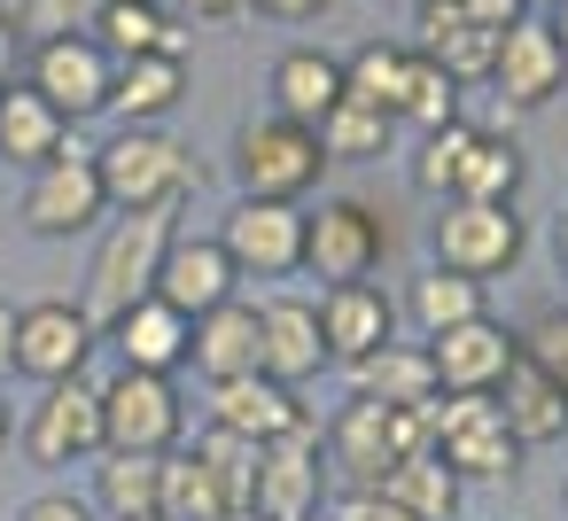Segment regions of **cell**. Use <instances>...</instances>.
Masks as SVG:
<instances>
[{"label": "cell", "instance_id": "obj_37", "mask_svg": "<svg viewBox=\"0 0 568 521\" xmlns=\"http://www.w3.org/2000/svg\"><path fill=\"white\" fill-rule=\"evenodd\" d=\"M397 125L413 133H436V125H459V86L444 79V63H428L413 48V71H405V102H397Z\"/></svg>", "mask_w": 568, "mask_h": 521}, {"label": "cell", "instance_id": "obj_46", "mask_svg": "<svg viewBox=\"0 0 568 521\" xmlns=\"http://www.w3.org/2000/svg\"><path fill=\"white\" fill-rule=\"evenodd\" d=\"M17 48H24V40H17V24H9V17H0V86H9V79H17Z\"/></svg>", "mask_w": 568, "mask_h": 521}, {"label": "cell", "instance_id": "obj_48", "mask_svg": "<svg viewBox=\"0 0 568 521\" xmlns=\"http://www.w3.org/2000/svg\"><path fill=\"white\" fill-rule=\"evenodd\" d=\"M552 257H560V273H568V211L552 218Z\"/></svg>", "mask_w": 568, "mask_h": 521}, {"label": "cell", "instance_id": "obj_42", "mask_svg": "<svg viewBox=\"0 0 568 521\" xmlns=\"http://www.w3.org/2000/svg\"><path fill=\"white\" fill-rule=\"evenodd\" d=\"M17 521H102V513H94L79 490H40V498H32Z\"/></svg>", "mask_w": 568, "mask_h": 521}, {"label": "cell", "instance_id": "obj_6", "mask_svg": "<svg viewBox=\"0 0 568 521\" xmlns=\"http://www.w3.org/2000/svg\"><path fill=\"white\" fill-rule=\"evenodd\" d=\"M389 257V218L366 195H327L320 211H304V273L343 288V280H374Z\"/></svg>", "mask_w": 568, "mask_h": 521}, {"label": "cell", "instance_id": "obj_40", "mask_svg": "<svg viewBox=\"0 0 568 521\" xmlns=\"http://www.w3.org/2000/svg\"><path fill=\"white\" fill-rule=\"evenodd\" d=\"M195 451L219 467V482L242 498V513H250V482H257V443H242V436H226V428H203L195 436Z\"/></svg>", "mask_w": 568, "mask_h": 521}, {"label": "cell", "instance_id": "obj_36", "mask_svg": "<svg viewBox=\"0 0 568 521\" xmlns=\"http://www.w3.org/2000/svg\"><path fill=\"white\" fill-rule=\"evenodd\" d=\"M467 149H475V125H467V118H459V125H436V133H420V141H413V164H405L413 195H428V203H452Z\"/></svg>", "mask_w": 568, "mask_h": 521}, {"label": "cell", "instance_id": "obj_5", "mask_svg": "<svg viewBox=\"0 0 568 521\" xmlns=\"http://www.w3.org/2000/svg\"><path fill=\"white\" fill-rule=\"evenodd\" d=\"M102 389V451H141V459H164L187 443V405H180V381L172 374H133L118 366Z\"/></svg>", "mask_w": 568, "mask_h": 521}, {"label": "cell", "instance_id": "obj_25", "mask_svg": "<svg viewBox=\"0 0 568 521\" xmlns=\"http://www.w3.org/2000/svg\"><path fill=\"white\" fill-rule=\"evenodd\" d=\"M87 505L102 521H164V459H141V451H102L94 459V490Z\"/></svg>", "mask_w": 568, "mask_h": 521}, {"label": "cell", "instance_id": "obj_51", "mask_svg": "<svg viewBox=\"0 0 568 521\" xmlns=\"http://www.w3.org/2000/svg\"><path fill=\"white\" fill-rule=\"evenodd\" d=\"M560 521H568V490H560Z\"/></svg>", "mask_w": 568, "mask_h": 521}, {"label": "cell", "instance_id": "obj_39", "mask_svg": "<svg viewBox=\"0 0 568 521\" xmlns=\"http://www.w3.org/2000/svg\"><path fill=\"white\" fill-rule=\"evenodd\" d=\"M514 335H521V358L568 397V304H545V311H537L529 327H514Z\"/></svg>", "mask_w": 568, "mask_h": 521}, {"label": "cell", "instance_id": "obj_26", "mask_svg": "<svg viewBox=\"0 0 568 521\" xmlns=\"http://www.w3.org/2000/svg\"><path fill=\"white\" fill-rule=\"evenodd\" d=\"M335 102H343V55H327V48H288V55L273 63V118L320 125Z\"/></svg>", "mask_w": 568, "mask_h": 521}, {"label": "cell", "instance_id": "obj_23", "mask_svg": "<svg viewBox=\"0 0 568 521\" xmlns=\"http://www.w3.org/2000/svg\"><path fill=\"white\" fill-rule=\"evenodd\" d=\"M490 405H498V420H506V436H514L521 451H537V443H560V436H568V397H560L529 358H514V366H506V381L490 389Z\"/></svg>", "mask_w": 568, "mask_h": 521}, {"label": "cell", "instance_id": "obj_28", "mask_svg": "<svg viewBox=\"0 0 568 521\" xmlns=\"http://www.w3.org/2000/svg\"><path fill=\"white\" fill-rule=\"evenodd\" d=\"M63 141H71V125H63V118L24 86V79L0 86V156H9V164L40 172L48 156H63Z\"/></svg>", "mask_w": 568, "mask_h": 521}, {"label": "cell", "instance_id": "obj_50", "mask_svg": "<svg viewBox=\"0 0 568 521\" xmlns=\"http://www.w3.org/2000/svg\"><path fill=\"white\" fill-rule=\"evenodd\" d=\"M552 32H560V48H568V0H552V17H545Z\"/></svg>", "mask_w": 568, "mask_h": 521}, {"label": "cell", "instance_id": "obj_32", "mask_svg": "<svg viewBox=\"0 0 568 521\" xmlns=\"http://www.w3.org/2000/svg\"><path fill=\"white\" fill-rule=\"evenodd\" d=\"M405 71H413V48H405V40H358V48L343 55V94L366 102V110H382V118H397Z\"/></svg>", "mask_w": 568, "mask_h": 521}, {"label": "cell", "instance_id": "obj_31", "mask_svg": "<svg viewBox=\"0 0 568 521\" xmlns=\"http://www.w3.org/2000/svg\"><path fill=\"white\" fill-rule=\"evenodd\" d=\"M374 490H382L389 505H405L413 521H459V490H467V482H459L436 451H413V459H397Z\"/></svg>", "mask_w": 568, "mask_h": 521}, {"label": "cell", "instance_id": "obj_53", "mask_svg": "<svg viewBox=\"0 0 568 521\" xmlns=\"http://www.w3.org/2000/svg\"><path fill=\"white\" fill-rule=\"evenodd\" d=\"M529 9H552V0H529Z\"/></svg>", "mask_w": 568, "mask_h": 521}, {"label": "cell", "instance_id": "obj_52", "mask_svg": "<svg viewBox=\"0 0 568 521\" xmlns=\"http://www.w3.org/2000/svg\"><path fill=\"white\" fill-rule=\"evenodd\" d=\"M529 521H560V513H529Z\"/></svg>", "mask_w": 568, "mask_h": 521}, {"label": "cell", "instance_id": "obj_41", "mask_svg": "<svg viewBox=\"0 0 568 521\" xmlns=\"http://www.w3.org/2000/svg\"><path fill=\"white\" fill-rule=\"evenodd\" d=\"M320 521H413V513H405V505H389L382 490H343Z\"/></svg>", "mask_w": 568, "mask_h": 521}, {"label": "cell", "instance_id": "obj_9", "mask_svg": "<svg viewBox=\"0 0 568 521\" xmlns=\"http://www.w3.org/2000/svg\"><path fill=\"white\" fill-rule=\"evenodd\" d=\"M428 451L459 482H514L521 474V443L506 436L490 397H428Z\"/></svg>", "mask_w": 568, "mask_h": 521}, {"label": "cell", "instance_id": "obj_13", "mask_svg": "<svg viewBox=\"0 0 568 521\" xmlns=\"http://www.w3.org/2000/svg\"><path fill=\"white\" fill-rule=\"evenodd\" d=\"M420 350H428L436 397H490L506 381V366L521 358V335L498 311H483V319H459L444 335H420Z\"/></svg>", "mask_w": 568, "mask_h": 521}, {"label": "cell", "instance_id": "obj_12", "mask_svg": "<svg viewBox=\"0 0 568 521\" xmlns=\"http://www.w3.org/2000/svg\"><path fill=\"white\" fill-rule=\"evenodd\" d=\"M110 79H118V63H110L87 32H71V40H40V48L24 55V86H32L63 125L102 118V110H110Z\"/></svg>", "mask_w": 568, "mask_h": 521}, {"label": "cell", "instance_id": "obj_21", "mask_svg": "<svg viewBox=\"0 0 568 521\" xmlns=\"http://www.w3.org/2000/svg\"><path fill=\"white\" fill-rule=\"evenodd\" d=\"M187 335H195V319H180V311L156 304V296H141L133 311H118V319L102 327V343H110L118 366H133V374H180V366H187Z\"/></svg>", "mask_w": 568, "mask_h": 521}, {"label": "cell", "instance_id": "obj_49", "mask_svg": "<svg viewBox=\"0 0 568 521\" xmlns=\"http://www.w3.org/2000/svg\"><path fill=\"white\" fill-rule=\"evenodd\" d=\"M9 436H17V412H9V389H0V451H9Z\"/></svg>", "mask_w": 568, "mask_h": 521}, {"label": "cell", "instance_id": "obj_44", "mask_svg": "<svg viewBox=\"0 0 568 521\" xmlns=\"http://www.w3.org/2000/svg\"><path fill=\"white\" fill-rule=\"evenodd\" d=\"M250 9H257V17H273V24H320L335 0H250Z\"/></svg>", "mask_w": 568, "mask_h": 521}, {"label": "cell", "instance_id": "obj_24", "mask_svg": "<svg viewBox=\"0 0 568 521\" xmlns=\"http://www.w3.org/2000/svg\"><path fill=\"white\" fill-rule=\"evenodd\" d=\"M187 102V55H133L110 79V118L118 125H164Z\"/></svg>", "mask_w": 568, "mask_h": 521}, {"label": "cell", "instance_id": "obj_38", "mask_svg": "<svg viewBox=\"0 0 568 521\" xmlns=\"http://www.w3.org/2000/svg\"><path fill=\"white\" fill-rule=\"evenodd\" d=\"M102 9H110V0H24L9 24H17V40H24V48H40V40L94 32V17H102Z\"/></svg>", "mask_w": 568, "mask_h": 521}, {"label": "cell", "instance_id": "obj_1", "mask_svg": "<svg viewBox=\"0 0 568 521\" xmlns=\"http://www.w3.org/2000/svg\"><path fill=\"white\" fill-rule=\"evenodd\" d=\"M94 172H102V195L110 211H187L195 195V156L164 133V125H118L102 149H94Z\"/></svg>", "mask_w": 568, "mask_h": 521}, {"label": "cell", "instance_id": "obj_22", "mask_svg": "<svg viewBox=\"0 0 568 521\" xmlns=\"http://www.w3.org/2000/svg\"><path fill=\"white\" fill-rule=\"evenodd\" d=\"M187 366H195L203 381H242V374H265L257 304H250V296H234V304L203 311V319H195V335H187Z\"/></svg>", "mask_w": 568, "mask_h": 521}, {"label": "cell", "instance_id": "obj_7", "mask_svg": "<svg viewBox=\"0 0 568 521\" xmlns=\"http://www.w3.org/2000/svg\"><path fill=\"white\" fill-rule=\"evenodd\" d=\"M102 350V327L87 319V304L71 296H40V304H17V350H9V374L55 389V381H87Z\"/></svg>", "mask_w": 568, "mask_h": 521}, {"label": "cell", "instance_id": "obj_47", "mask_svg": "<svg viewBox=\"0 0 568 521\" xmlns=\"http://www.w3.org/2000/svg\"><path fill=\"white\" fill-rule=\"evenodd\" d=\"M9 350H17V304H0V381H9Z\"/></svg>", "mask_w": 568, "mask_h": 521}, {"label": "cell", "instance_id": "obj_17", "mask_svg": "<svg viewBox=\"0 0 568 521\" xmlns=\"http://www.w3.org/2000/svg\"><path fill=\"white\" fill-rule=\"evenodd\" d=\"M490 86L506 110H545L560 86H568V48L545 17H521L514 32H498V55H490Z\"/></svg>", "mask_w": 568, "mask_h": 521}, {"label": "cell", "instance_id": "obj_20", "mask_svg": "<svg viewBox=\"0 0 568 521\" xmlns=\"http://www.w3.org/2000/svg\"><path fill=\"white\" fill-rule=\"evenodd\" d=\"M320 335H327V358L351 366L382 343H397V304L374 288V280H343V288H320Z\"/></svg>", "mask_w": 568, "mask_h": 521}, {"label": "cell", "instance_id": "obj_2", "mask_svg": "<svg viewBox=\"0 0 568 521\" xmlns=\"http://www.w3.org/2000/svg\"><path fill=\"white\" fill-rule=\"evenodd\" d=\"M320 436H327V474H343V490H374L397 459L428 451V405H374V397H351Z\"/></svg>", "mask_w": 568, "mask_h": 521}, {"label": "cell", "instance_id": "obj_30", "mask_svg": "<svg viewBox=\"0 0 568 521\" xmlns=\"http://www.w3.org/2000/svg\"><path fill=\"white\" fill-rule=\"evenodd\" d=\"M226 513H242V498L219 482V467L195 443L164 451V521H226Z\"/></svg>", "mask_w": 568, "mask_h": 521}, {"label": "cell", "instance_id": "obj_33", "mask_svg": "<svg viewBox=\"0 0 568 521\" xmlns=\"http://www.w3.org/2000/svg\"><path fill=\"white\" fill-rule=\"evenodd\" d=\"M521 180H529V164H521L514 133H483V125H475V149H467V164H459L452 203H514Z\"/></svg>", "mask_w": 568, "mask_h": 521}, {"label": "cell", "instance_id": "obj_45", "mask_svg": "<svg viewBox=\"0 0 568 521\" xmlns=\"http://www.w3.org/2000/svg\"><path fill=\"white\" fill-rule=\"evenodd\" d=\"M187 24H226V17H250V0H172Z\"/></svg>", "mask_w": 568, "mask_h": 521}, {"label": "cell", "instance_id": "obj_8", "mask_svg": "<svg viewBox=\"0 0 568 521\" xmlns=\"http://www.w3.org/2000/svg\"><path fill=\"white\" fill-rule=\"evenodd\" d=\"M428 249L444 273H467V280H498L521 265L529 249V226L514 203H436V226H428Z\"/></svg>", "mask_w": 568, "mask_h": 521}, {"label": "cell", "instance_id": "obj_15", "mask_svg": "<svg viewBox=\"0 0 568 521\" xmlns=\"http://www.w3.org/2000/svg\"><path fill=\"white\" fill-rule=\"evenodd\" d=\"M219 249L234 257L242 280H288L304 273V203H234L219 226Z\"/></svg>", "mask_w": 568, "mask_h": 521}, {"label": "cell", "instance_id": "obj_19", "mask_svg": "<svg viewBox=\"0 0 568 521\" xmlns=\"http://www.w3.org/2000/svg\"><path fill=\"white\" fill-rule=\"evenodd\" d=\"M211 428H226L242 443H273L288 428H312V405L273 374H242V381H211Z\"/></svg>", "mask_w": 568, "mask_h": 521}, {"label": "cell", "instance_id": "obj_34", "mask_svg": "<svg viewBox=\"0 0 568 521\" xmlns=\"http://www.w3.org/2000/svg\"><path fill=\"white\" fill-rule=\"evenodd\" d=\"M320 156L327 164H374V156H389V141H397V118H382V110H366V102H335L320 125Z\"/></svg>", "mask_w": 568, "mask_h": 521}, {"label": "cell", "instance_id": "obj_16", "mask_svg": "<svg viewBox=\"0 0 568 521\" xmlns=\"http://www.w3.org/2000/svg\"><path fill=\"white\" fill-rule=\"evenodd\" d=\"M257 343H265V374L288 381V389H304L335 366L327 335H320V296H304V288H273L257 304Z\"/></svg>", "mask_w": 568, "mask_h": 521}, {"label": "cell", "instance_id": "obj_11", "mask_svg": "<svg viewBox=\"0 0 568 521\" xmlns=\"http://www.w3.org/2000/svg\"><path fill=\"white\" fill-rule=\"evenodd\" d=\"M110 218V195H102V172H94V149L87 141H63V156H48L24 187V226L40 242H71V234H94Z\"/></svg>", "mask_w": 568, "mask_h": 521}, {"label": "cell", "instance_id": "obj_43", "mask_svg": "<svg viewBox=\"0 0 568 521\" xmlns=\"http://www.w3.org/2000/svg\"><path fill=\"white\" fill-rule=\"evenodd\" d=\"M459 9H467V24H475V32H514L521 17H537L529 0H459Z\"/></svg>", "mask_w": 568, "mask_h": 521}, {"label": "cell", "instance_id": "obj_3", "mask_svg": "<svg viewBox=\"0 0 568 521\" xmlns=\"http://www.w3.org/2000/svg\"><path fill=\"white\" fill-rule=\"evenodd\" d=\"M172 234H180V211H125V218L102 234V249H94V265H87V319H94V327H110V319L133 311L141 296H156V265H164Z\"/></svg>", "mask_w": 568, "mask_h": 521}, {"label": "cell", "instance_id": "obj_27", "mask_svg": "<svg viewBox=\"0 0 568 521\" xmlns=\"http://www.w3.org/2000/svg\"><path fill=\"white\" fill-rule=\"evenodd\" d=\"M87 40H94L110 63H133V55H187V40H180V24H172L164 0H110Z\"/></svg>", "mask_w": 568, "mask_h": 521}, {"label": "cell", "instance_id": "obj_4", "mask_svg": "<svg viewBox=\"0 0 568 521\" xmlns=\"http://www.w3.org/2000/svg\"><path fill=\"white\" fill-rule=\"evenodd\" d=\"M327 156H320V133L312 125H288V118H250L234 133V187L250 203H304L320 187Z\"/></svg>", "mask_w": 568, "mask_h": 521}, {"label": "cell", "instance_id": "obj_10", "mask_svg": "<svg viewBox=\"0 0 568 521\" xmlns=\"http://www.w3.org/2000/svg\"><path fill=\"white\" fill-rule=\"evenodd\" d=\"M320 505H327V436H320V420L257 443L250 513L257 521H320Z\"/></svg>", "mask_w": 568, "mask_h": 521}, {"label": "cell", "instance_id": "obj_14", "mask_svg": "<svg viewBox=\"0 0 568 521\" xmlns=\"http://www.w3.org/2000/svg\"><path fill=\"white\" fill-rule=\"evenodd\" d=\"M17 443L32 451V467H87L102 459V389L94 381H55L40 389V405H24Z\"/></svg>", "mask_w": 568, "mask_h": 521}, {"label": "cell", "instance_id": "obj_29", "mask_svg": "<svg viewBox=\"0 0 568 521\" xmlns=\"http://www.w3.org/2000/svg\"><path fill=\"white\" fill-rule=\"evenodd\" d=\"M343 374H351V397H374V405H428L436 397V374H428L420 343H382V350L351 358Z\"/></svg>", "mask_w": 568, "mask_h": 521}, {"label": "cell", "instance_id": "obj_18", "mask_svg": "<svg viewBox=\"0 0 568 521\" xmlns=\"http://www.w3.org/2000/svg\"><path fill=\"white\" fill-rule=\"evenodd\" d=\"M234 296H242V273L219 249V234H172V249L156 265V304H172L180 319H203V311H219Z\"/></svg>", "mask_w": 568, "mask_h": 521}, {"label": "cell", "instance_id": "obj_35", "mask_svg": "<svg viewBox=\"0 0 568 521\" xmlns=\"http://www.w3.org/2000/svg\"><path fill=\"white\" fill-rule=\"evenodd\" d=\"M405 311H413V327H420V335H444V327H459V319H483V311H490V296H483V280H467V273L428 265V273L405 288Z\"/></svg>", "mask_w": 568, "mask_h": 521}]
</instances>
